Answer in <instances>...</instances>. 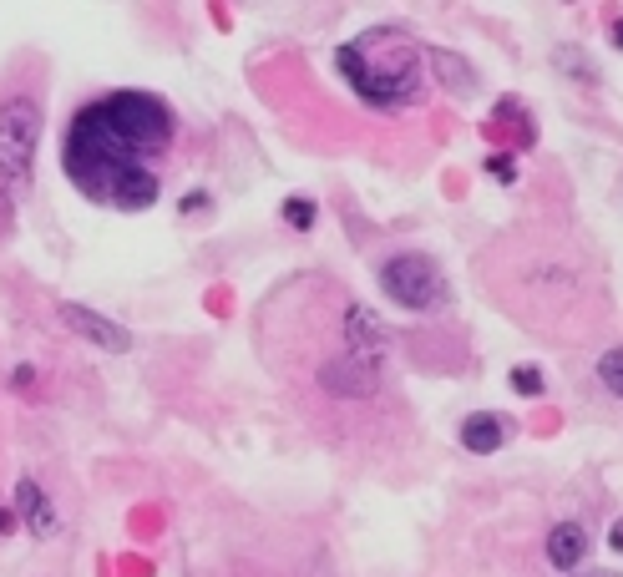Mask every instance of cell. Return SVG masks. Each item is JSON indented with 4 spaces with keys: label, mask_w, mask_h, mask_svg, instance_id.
<instances>
[{
    "label": "cell",
    "mask_w": 623,
    "mask_h": 577,
    "mask_svg": "<svg viewBox=\"0 0 623 577\" xmlns=\"http://www.w3.org/2000/svg\"><path fill=\"white\" fill-rule=\"evenodd\" d=\"M168 142H173V112L158 97L112 92L71 117L61 168L92 203L117 213H142L163 193L152 157H163Z\"/></svg>",
    "instance_id": "1"
},
{
    "label": "cell",
    "mask_w": 623,
    "mask_h": 577,
    "mask_svg": "<svg viewBox=\"0 0 623 577\" xmlns=\"http://www.w3.org/2000/svg\"><path fill=\"white\" fill-rule=\"evenodd\" d=\"M340 71H345V81L365 102L401 107L421 87V51H416L411 36H401L391 26H375L360 41L340 46Z\"/></svg>",
    "instance_id": "2"
},
{
    "label": "cell",
    "mask_w": 623,
    "mask_h": 577,
    "mask_svg": "<svg viewBox=\"0 0 623 577\" xmlns=\"http://www.w3.org/2000/svg\"><path fill=\"white\" fill-rule=\"evenodd\" d=\"M41 137V107L31 97H11L0 107V183L21 188L31 178V157Z\"/></svg>",
    "instance_id": "3"
},
{
    "label": "cell",
    "mask_w": 623,
    "mask_h": 577,
    "mask_svg": "<svg viewBox=\"0 0 623 577\" xmlns=\"http://www.w3.org/2000/svg\"><path fill=\"white\" fill-rule=\"evenodd\" d=\"M380 289L385 299H396L401 309H436L446 284H441V269L426 259V254H396V259H385L380 264Z\"/></svg>",
    "instance_id": "4"
},
{
    "label": "cell",
    "mask_w": 623,
    "mask_h": 577,
    "mask_svg": "<svg viewBox=\"0 0 623 577\" xmlns=\"http://www.w3.org/2000/svg\"><path fill=\"white\" fill-rule=\"evenodd\" d=\"M61 319L82 335L87 345H97V350H112V355H122V350H132V335L122 324H112V319H102L97 309H87V304H61Z\"/></svg>",
    "instance_id": "5"
},
{
    "label": "cell",
    "mask_w": 623,
    "mask_h": 577,
    "mask_svg": "<svg viewBox=\"0 0 623 577\" xmlns=\"http://www.w3.org/2000/svg\"><path fill=\"white\" fill-rule=\"evenodd\" d=\"M320 380H325L335 395H375V385H380V370H375L370 360H355V355H345V360H330V365L320 370Z\"/></svg>",
    "instance_id": "6"
},
{
    "label": "cell",
    "mask_w": 623,
    "mask_h": 577,
    "mask_svg": "<svg viewBox=\"0 0 623 577\" xmlns=\"http://www.w3.org/2000/svg\"><path fill=\"white\" fill-rule=\"evenodd\" d=\"M345 345H350L345 355L375 365V355H380V345H385V329H380V319H375L365 304H350V309H345Z\"/></svg>",
    "instance_id": "7"
},
{
    "label": "cell",
    "mask_w": 623,
    "mask_h": 577,
    "mask_svg": "<svg viewBox=\"0 0 623 577\" xmlns=\"http://www.w3.org/2000/svg\"><path fill=\"white\" fill-rule=\"evenodd\" d=\"M502 441H507V416H497V410H482V416L461 421V446L472 456H492Z\"/></svg>",
    "instance_id": "8"
},
{
    "label": "cell",
    "mask_w": 623,
    "mask_h": 577,
    "mask_svg": "<svg viewBox=\"0 0 623 577\" xmlns=\"http://www.w3.org/2000/svg\"><path fill=\"white\" fill-rule=\"evenodd\" d=\"M583 552H588V532H583L578 522H563V527L548 532V562H553L558 572H573V567L583 562Z\"/></svg>",
    "instance_id": "9"
},
{
    "label": "cell",
    "mask_w": 623,
    "mask_h": 577,
    "mask_svg": "<svg viewBox=\"0 0 623 577\" xmlns=\"http://www.w3.org/2000/svg\"><path fill=\"white\" fill-rule=\"evenodd\" d=\"M16 502H21V517H26V527L31 532H56V512H51V502H46V491L36 486V481H16Z\"/></svg>",
    "instance_id": "10"
},
{
    "label": "cell",
    "mask_w": 623,
    "mask_h": 577,
    "mask_svg": "<svg viewBox=\"0 0 623 577\" xmlns=\"http://www.w3.org/2000/svg\"><path fill=\"white\" fill-rule=\"evenodd\" d=\"M598 380H603L608 395H623V350H603V360H598Z\"/></svg>",
    "instance_id": "11"
},
{
    "label": "cell",
    "mask_w": 623,
    "mask_h": 577,
    "mask_svg": "<svg viewBox=\"0 0 623 577\" xmlns=\"http://www.w3.org/2000/svg\"><path fill=\"white\" fill-rule=\"evenodd\" d=\"M512 390H517V395H542V370L517 365V370H512Z\"/></svg>",
    "instance_id": "12"
},
{
    "label": "cell",
    "mask_w": 623,
    "mask_h": 577,
    "mask_svg": "<svg viewBox=\"0 0 623 577\" xmlns=\"http://www.w3.org/2000/svg\"><path fill=\"white\" fill-rule=\"evenodd\" d=\"M284 218H289L294 228H309V223H315V208H309L304 198H289V203H284Z\"/></svg>",
    "instance_id": "13"
},
{
    "label": "cell",
    "mask_w": 623,
    "mask_h": 577,
    "mask_svg": "<svg viewBox=\"0 0 623 577\" xmlns=\"http://www.w3.org/2000/svg\"><path fill=\"white\" fill-rule=\"evenodd\" d=\"M11 527H16V517H11V512H0V532H11Z\"/></svg>",
    "instance_id": "14"
},
{
    "label": "cell",
    "mask_w": 623,
    "mask_h": 577,
    "mask_svg": "<svg viewBox=\"0 0 623 577\" xmlns=\"http://www.w3.org/2000/svg\"><path fill=\"white\" fill-rule=\"evenodd\" d=\"M583 577H613V572H583Z\"/></svg>",
    "instance_id": "15"
}]
</instances>
